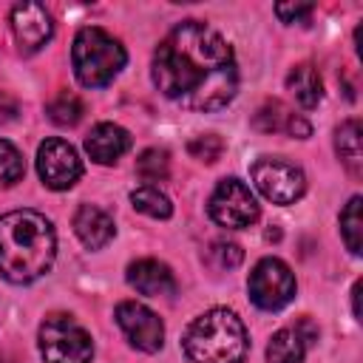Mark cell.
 Here are the masks:
<instances>
[{
    "label": "cell",
    "instance_id": "22",
    "mask_svg": "<svg viewBox=\"0 0 363 363\" xmlns=\"http://www.w3.org/2000/svg\"><path fill=\"white\" fill-rule=\"evenodd\" d=\"M45 111H48V119L57 122V125H77L79 116H82V102H79L77 94L62 91V94H57V96L48 102Z\"/></svg>",
    "mask_w": 363,
    "mask_h": 363
},
{
    "label": "cell",
    "instance_id": "3",
    "mask_svg": "<svg viewBox=\"0 0 363 363\" xmlns=\"http://www.w3.org/2000/svg\"><path fill=\"white\" fill-rule=\"evenodd\" d=\"M182 346L190 363H241L247 357L250 340L235 312L210 309L187 326Z\"/></svg>",
    "mask_w": 363,
    "mask_h": 363
},
{
    "label": "cell",
    "instance_id": "16",
    "mask_svg": "<svg viewBox=\"0 0 363 363\" xmlns=\"http://www.w3.org/2000/svg\"><path fill=\"white\" fill-rule=\"evenodd\" d=\"M74 233L88 250H99L113 238L116 227L105 210H99L96 204H82L74 216Z\"/></svg>",
    "mask_w": 363,
    "mask_h": 363
},
{
    "label": "cell",
    "instance_id": "12",
    "mask_svg": "<svg viewBox=\"0 0 363 363\" xmlns=\"http://www.w3.org/2000/svg\"><path fill=\"white\" fill-rule=\"evenodd\" d=\"M318 337V329L309 318H301L295 326H284L269 337L267 363H301L309 343Z\"/></svg>",
    "mask_w": 363,
    "mask_h": 363
},
{
    "label": "cell",
    "instance_id": "25",
    "mask_svg": "<svg viewBox=\"0 0 363 363\" xmlns=\"http://www.w3.org/2000/svg\"><path fill=\"white\" fill-rule=\"evenodd\" d=\"M187 153H190L193 159H199V162L213 164V162L224 153V142H221V136H216V133H201V136H196V139L187 142Z\"/></svg>",
    "mask_w": 363,
    "mask_h": 363
},
{
    "label": "cell",
    "instance_id": "17",
    "mask_svg": "<svg viewBox=\"0 0 363 363\" xmlns=\"http://www.w3.org/2000/svg\"><path fill=\"white\" fill-rule=\"evenodd\" d=\"M286 88L301 108H315L323 99V79L312 62H298L286 74Z\"/></svg>",
    "mask_w": 363,
    "mask_h": 363
},
{
    "label": "cell",
    "instance_id": "24",
    "mask_svg": "<svg viewBox=\"0 0 363 363\" xmlns=\"http://www.w3.org/2000/svg\"><path fill=\"white\" fill-rule=\"evenodd\" d=\"M204 258H207V264L216 267V269H233V267L241 264L244 252H241V247L233 244V241H213V244L207 247Z\"/></svg>",
    "mask_w": 363,
    "mask_h": 363
},
{
    "label": "cell",
    "instance_id": "6",
    "mask_svg": "<svg viewBox=\"0 0 363 363\" xmlns=\"http://www.w3.org/2000/svg\"><path fill=\"white\" fill-rule=\"evenodd\" d=\"M252 182L261 190L264 199L272 204H292L306 190V176L298 164L281 159V156H261L252 164Z\"/></svg>",
    "mask_w": 363,
    "mask_h": 363
},
{
    "label": "cell",
    "instance_id": "8",
    "mask_svg": "<svg viewBox=\"0 0 363 363\" xmlns=\"http://www.w3.org/2000/svg\"><path fill=\"white\" fill-rule=\"evenodd\" d=\"M207 210L216 224L230 227V230L250 227L258 218V201H255L252 190L238 179H221L210 196Z\"/></svg>",
    "mask_w": 363,
    "mask_h": 363
},
{
    "label": "cell",
    "instance_id": "4",
    "mask_svg": "<svg viewBox=\"0 0 363 363\" xmlns=\"http://www.w3.org/2000/svg\"><path fill=\"white\" fill-rule=\"evenodd\" d=\"M125 60H128L125 48L108 31H102L96 26H85V28L77 31L74 48H71V62H74L77 79L85 88L108 85L122 71Z\"/></svg>",
    "mask_w": 363,
    "mask_h": 363
},
{
    "label": "cell",
    "instance_id": "14",
    "mask_svg": "<svg viewBox=\"0 0 363 363\" xmlns=\"http://www.w3.org/2000/svg\"><path fill=\"white\" fill-rule=\"evenodd\" d=\"M252 125H255V130H261V133H278V130H286L289 136H298V139H306V136L312 133L309 122L301 119L298 113H292V111H289L284 102H278V99H267V102L255 111Z\"/></svg>",
    "mask_w": 363,
    "mask_h": 363
},
{
    "label": "cell",
    "instance_id": "10",
    "mask_svg": "<svg viewBox=\"0 0 363 363\" xmlns=\"http://www.w3.org/2000/svg\"><path fill=\"white\" fill-rule=\"evenodd\" d=\"M116 323L125 332V337L130 340V346H136L142 352H159L164 343V326H162L159 315L136 301H122L116 306Z\"/></svg>",
    "mask_w": 363,
    "mask_h": 363
},
{
    "label": "cell",
    "instance_id": "13",
    "mask_svg": "<svg viewBox=\"0 0 363 363\" xmlns=\"http://www.w3.org/2000/svg\"><path fill=\"white\" fill-rule=\"evenodd\" d=\"M128 284L142 292V295H170L176 289V281H173V272L167 264L156 261V258H139L128 267Z\"/></svg>",
    "mask_w": 363,
    "mask_h": 363
},
{
    "label": "cell",
    "instance_id": "19",
    "mask_svg": "<svg viewBox=\"0 0 363 363\" xmlns=\"http://www.w3.org/2000/svg\"><path fill=\"white\" fill-rule=\"evenodd\" d=\"M360 196H352L349 204L343 207L340 213V235L349 247L352 255H360V247H363V216H360Z\"/></svg>",
    "mask_w": 363,
    "mask_h": 363
},
{
    "label": "cell",
    "instance_id": "5",
    "mask_svg": "<svg viewBox=\"0 0 363 363\" xmlns=\"http://www.w3.org/2000/svg\"><path fill=\"white\" fill-rule=\"evenodd\" d=\"M40 352L45 363H91V335L62 312H54L40 326Z\"/></svg>",
    "mask_w": 363,
    "mask_h": 363
},
{
    "label": "cell",
    "instance_id": "9",
    "mask_svg": "<svg viewBox=\"0 0 363 363\" xmlns=\"http://www.w3.org/2000/svg\"><path fill=\"white\" fill-rule=\"evenodd\" d=\"M37 173L45 187L68 190L82 176V162L65 139H45L37 150Z\"/></svg>",
    "mask_w": 363,
    "mask_h": 363
},
{
    "label": "cell",
    "instance_id": "11",
    "mask_svg": "<svg viewBox=\"0 0 363 363\" xmlns=\"http://www.w3.org/2000/svg\"><path fill=\"white\" fill-rule=\"evenodd\" d=\"M11 31H14V40H17L20 51L23 54H34L51 40L54 23H51V14L45 11V6H40V3H17L11 9Z\"/></svg>",
    "mask_w": 363,
    "mask_h": 363
},
{
    "label": "cell",
    "instance_id": "21",
    "mask_svg": "<svg viewBox=\"0 0 363 363\" xmlns=\"http://www.w3.org/2000/svg\"><path fill=\"white\" fill-rule=\"evenodd\" d=\"M136 173L145 182H164L170 173V153L164 147H147L136 159Z\"/></svg>",
    "mask_w": 363,
    "mask_h": 363
},
{
    "label": "cell",
    "instance_id": "23",
    "mask_svg": "<svg viewBox=\"0 0 363 363\" xmlns=\"http://www.w3.org/2000/svg\"><path fill=\"white\" fill-rule=\"evenodd\" d=\"M23 173H26V164H23L20 150L11 142L0 139V187L17 184L23 179Z\"/></svg>",
    "mask_w": 363,
    "mask_h": 363
},
{
    "label": "cell",
    "instance_id": "1",
    "mask_svg": "<svg viewBox=\"0 0 363 363\" xmlns=\"http://www.w3.org/2000/svg\"><path fill=\"white\" fill-rule=\"evenodd\" d=\"M153 82L190 111H218L238 91L233 48L210 26L187 20L156 45Z\"/></svg>",
    "mask_w": 363,
    "mask_h": 363
},
{
    "label": "cell",
    "instance_id": "7",
    "mask_svg": "<svg viewBox=\"0 0 363 363\" xmlns=\"http://www.w3.org/2000/svg\"><path fill=\"white\" fill-rule=\"evenodd\" d=\"M250 298L258 309L275 312L295 298V275L281 258H261L250 272Z\"/></svg>",
    "mask_w": 363,
    "mask_h": 363
},
{
    "label": "cell",
    "instance_id": "26",
    "mask_svg": "<svg viewBox=\"0 0 363 363\" xmlns=\"http://www.w3.org/2000/svg\"><path fill=\"white\" fill-rule=\"evenodd\" d=\"M275 14L281 17V23H303L312 14V6L309 3H278Z\"/></svg>",
    "mask_w": 363,
    "mask_h": 363
},
{
    "label": "cell",
    "instance_id": "20",
    "mask_svg": "<svg viewBox=\"0 0 363 363\" xmlns=\"http://www.w3.org/2000/svg\"><path fill=\"white\" fill-rule=\"evenodd\" d=\"M130 201H133V207H136L139 213H145V216H150V218H170V213H173L170 199H167L164 193H159V187H153V184L136 187V190L130 193Z\"/></svg>",
    "mask_w": 363,
    "mask_h": 363
},
{
    "label": "cell",
    "instance_id": "27",
    "mask_svg": "<svg viewBox=\"0 0 363 363\" xmlns=\"http://www.w3.org/2000/svg\"><path fill=\"white\" fill-rule=\"evenodd\" d=\"M17 113H20L17 99H11L9 94H0V122H11Z\"/></svg>",
    "mask_w": 363,
    "mask_h": 363
},
{
    "label": "cell",
    "instance_id": "18",
    "mask_svg": "<svg viewBox=\"0 0 363 363\" xmlns=\"http://www.w3.org/2000/svg\"><path fill=\"white\" fill-rule=\"evenodd\" d=\"M335 150H337L340 162L346 164V170L357 179L363 173V145H360V122L357 119L340 122V128L335 130Z\"/></svg>",
    "mask_w": 363,
    "mask_h": 363
},
{
    "label": "cell",
    "instance_id": "2",
    "mask_svg": "<svg viewBox=\"0 0 363 363\" xmlns=\"http://www.w3.org/2000/svg\"><path fill=\"white\" fill-rule=\"evenodd\" d=\"M54 252V227L37 210H14L0 218V272L6 281H37L43 272H48Z\"/></svg>",
    "mask_w": 363,
    "mask_h": 363
},
{
    "label": "cell",
    "instance_id": "28",
    "mask_svg": "<svg viewBox=\"0 0 363 363\" xmlns=\"http://www.w3.org/2000/svg\"><path fill=\"white\" fill-rule=\"evenodd\" d=\"M352 309H354V318H360V281L352 286Z\"/></svg>",
    "mask_w": 363,
    "mask_h": 363
},
{
    "label": "cell",
    "instance_id": "15",
    "mask_svg": "<svg viewBox=\"0 0 363 363\" xmlns=\"http://www.w3.org/2000/svg\"><path fill=\"white\" fill-rule=\"evenodd\" d=\"M128 147H130V133L113 122H99L85 136V150L99 164H113Z\"/></svg>",
    "mask_w": 363,
    "mask_h": 363
}]
</instances>
